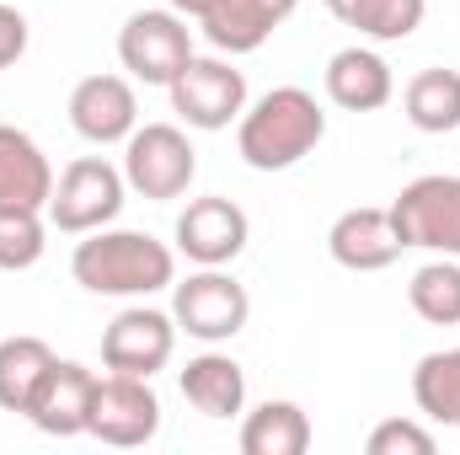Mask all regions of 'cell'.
I'll use <instances>...</instances> for the list:
<instances>
[{
  "instance_id": "obj_1",
  "label": "cell",
  "mask_w": 460,
  "mask_h": 455,
  "mask_svg": "<svg viewBox=\"0 0 460 455\" xmlns=\"http://www.w3.org/2000/svg\"><path fill=\"white\" fill-rule=\"evenodd\" d=\"M70 273L81 290L92 295H113V300H145L177 284V252L166 241H155L150 230H86L70 252Z\"/></svg>"
},
{
  "instance_id": "obj_2",
  "label": "cell",
  "mask_w": 460,
  "mask_h": 455,
  "mask_svg": "<svg viewBox=\"0 0 460 455\" xmlns=\"http://www.w3.org/2000/svg\"><path fill=\"white\" fill-rule=\"evenodd\" d=\"M327 139V113L305 86H273L235 118V150L252 172H289Z\"/></svg>"
},
{
  "instance_id": "obj_3",
  "label": "cell",
  "mask_w": 460,
  "mask_h": 455,
  "mask_svg": "<svg viewBox=\"0 0 460 455\" xmlns=\"http://www.w3.org/2000/svg\"><path fill=\"white\" fill-rule=\"evenodd\" d=\"M199 177V150L177 123H139L123 139V183L128 193L150 204H172L193 188Z\"/></svg>"
},
{
  "instance_id": "obj_4",
  "label": "cell",
  "mask_w": 460,
  "mask_h": 455,
  "mask_svg": "<svg viewBox=\"0 0 460 455\" xmlns=\"http://www.w3.org/2000/svg\"><path fill=\"white\" fill-rule=\"evenodd\" d=\"M123 199H128V183H123V166L102 161V156H75L59 177H54V199H49V226L65 230V236H86V230H102L123 215Z\"/></svg>"
},
{
  "instance_id": "obj_5",
  "label": "cell",
  "mask_w": 460,
  "mask_h": 455,
  "mask_svg": "<svg viewBox=\"0 0 460 455\" xmlns=\"http://www.w3.org/2000/svg\"><path fill=\"white\" fill-rule=\"evenodd\" d=\"M391 226L402 246L434 252V257H460V177L456 172H429L412 177L391 204Z\"/></svg>"
},
{
  "instance_id": "obj_6",
  "label": "cell",
  "mask_w": 460,
  "mask_h": 455,
  "mask_svg": "<svg viewBox=\"0 0 460 455\" xmlns=\"http://www.w3.org/2000/svg\"><path fill=\"white\" fill-rule=\"evenodd\" d=\"M172 322L177 333L199 343H230L235 333H246L252 322V295L246 284H235L226 268H199L182 284H172Z\"/></svg>"
},
{
  "instance_id": "obj_7",
  "label": "cell",
  "mask_w": 460,
  "mask_h": 455,
  "mask_svg": "<svg viewBox=\"0 0 460 455\" xmlns=\"http://www.w3.org/2000/svg\"><path fill=\"white\" fill-rule=\"evenodd\" d=\"M188 59H193V32H188V16H177L172 5L134 11L118 32V65L139 86H172Z\"/></svg>"
},
{
  "instance_id": "obj_8",
  "label": "cell",
  "mask_w": 460,
  "mask_h": 455,
  "mask_svg": "<svg viewBox=\"0 0 460 455\" xmlns=\"http://www.w3.org/2000/svg\"><path fill=\"white\" fill-rule=\"evenodd\" d=\"M166 92H172V113L182 118L188 129H204V134L230 129L235 118L246 113V76L230 59H220V54L215 59L193 54Z\"/></svg>"
},
{
  "instance_id": "obj_9",
  "label": "cell",
  "mask_w": 460,
  "mask_h": 455,
  "mask_svg": "<svg viewBox=\"0 0 460 455\" xmlns=\"http://www.w3.org/2000/svg\"><path fill=\"white\" fill-rule=\"evenodd\" d=\"M92 440L118 445V451H139L161 434V397L145 375H102L97 397H92Z\"/></svg>"
},
{
  "instance_id": "obj_10",
  "label": "cell",
  "mask_w": 460,
  "mask_h": 455,
  "mask_svg": "<svg viewBox=\"0 0 460 455\" xmlns=\"http://www.w3.org/2000/svg\"><path fill=\"white\" fill-rule=\"evenodd\" d=\"M172 236H177V252L188 263H199V268H230L246 252V241H252V220H246V210L235 199L209 193V199H188V210L177 215Z\"/></svg>"
},
{
  "instance_id": "obj_11",
  "label": "cell",
  "mask_w": 460,
  "mask_h": 455,
  "mask_svg": "<svg viewBox=\"0 0 460 455\" xmlns=\"http://www.w3.org/2000/svg\"><path fill=\"white\" fill-rule=\"evenodd\" d=\"M177 353V322L172 311H155V306H128L118 311L102 333V364L113 375H155L166 370Z\"/></svg>"
},
{
  "instance_id": "obj_12",
  "label": "cell",
  "mask_w": 460,
  "mask_h": 455,
  "mask_svg": "<svg viewBox=\"0 0 460 455\" xmlns=\"http://www.w3.org/2000/svg\"><path fill=\"white\" fill-rule=\"evenodd\" d=\"M97 370H86L81 359H54V370L43 375L32 407H27V424L54 434V440H75L86 434L92 424V397H97Z\"/></svg>"
},
{
  "instance_id": "obj_13",
  "label": "cell",
  "mask_w": 460,
  "mask_h": 455,
  "mask_svg": "<svg viewBox=\"0 0 460 455\" xmlns=\"http://www.w3.org/2000/svg\"><path fill=\"white\" fill-rule=\"evenodd\" d=\"M70 129L86 145H123L139 129V97L128 76H86L70 92Z\"/></svg>"
},
{
  "instance_id": "obj_14",
  "label": "cell",
  "mask_w": 460,
  "mask_h": 455,
  "mask_svg": "<svg viewBox=\"0 0 460 455\" xmlns=\"http://www.w3.org/2000/svg\"><path fill=\"white\" fill-rule=\"evenodd\" d=\"M327 252L332 263L348 268V273H380L391 268L407 246L391 226V210H375V204H358V210H343L332 230H327Z\"/></svg>"
},
{
  "instance_id": "obj_15",
  "label": "cell",
  "mask_w": 460,
  "mask_h": 455,
  "mask_svg": "<svg viewBox=\"0 0 460 455\" xmlns=\"http://www.w3.org/2000/svg\"><path fill=\"white\" fill-rule=\"evenodd\" d=\"M327 103L332 108H343V113H375V108H385L391 97H396V76H391V65L375 54V49H364V43H348L338 49L332 59H327Z\"/></svg>"
},
{
  "instance_id": "obj_16",
  "label": "cell",
  "mask_w": 460,
  "mask_h": 455,
  "mask_svg": "<svg viewBox=\"0 0 460 455\" xmlns=\"http://www.w3.org/2000/svg\"><path fill=\"white\" fill-rule=\"evenodd\" d=\"M49 199H54V166L43 145L27 129L0 123V210H49Z\"/></svg>"
},
{
  "instance_id": "obj_17",
  "label": "cell",
  "mask_w": 460,
  "mask_h": 455,
  "mask_svg": "<svg viewBox=\"0 0 460 455\" xmlns=\"http://www.w3.org/2000/svg\"><path fill=\"white\" fill-rule=\"evenodd\" d=\"M295 5L300 0H220L199 27H204V38L230 54V59H241V54H257L289 16H295Z\"/></svg>"
},
{
  "instance_id": "obj_18",
  "label": "cell",
  "mask_w": 460,
  "mask_h": 455,
  "mask_svg": "<svg viewBox=\"0 0 460 455\" xmlns=\"http://www.w3.org/2000/svg\"><path fill=\"white\" fill-rule=\"evenodd\" d=\"M177 386H182V397H188V407L193 413H204V418H235V413H246V370L230 359V353H199V359H188V370L177 375Z\"/></svg>"
},
{
  "instance_id": "obj_19",
  "label": "cell",
  "mask_w": 460,
  "mask_h": 455,
  "mask_svg": "<svg viewBox=\"0 0 460 455\" xmlns=\"http://www.w3.org/2000/svg\"><path fill=\"white\" fill-rule=\"evenodd\" d=\"M311 451V418L300 402L268 397L241 418V455H305Z\"/></svg>"
},
{
  "instance_id": "obj_20",
  "label": "cell",
  "mask_w": 460,
  "mask_h": 455,
  "mask_svg": "<svg viewBox=\"0 0 460 455\" xmlns=\"http://www.w3.org/2000/svg\"><path fill=\"white\" fill-rule=\"evenodd\" d=\"M402 113L418 134H456L460 129V70L429 65L402 86Z\"/></svg>"
},
{
  "instance_id": "obj_21",
  "label": "cell",
  "mask_w": 460,
  "mask_h": 455,
  "mask_svg": "<svg viewBox=\"0 0 460 455\" xmlns=\"http://www.w3.org/2000/svg\"><path fill=\"white\" fill-rule=\"evenodd\" d=\"M54 359H59V353H54L43 338H32V333L0 338V407L27 418V407H32L43 375L54 370Z\"/></svg>"
},
{
  "instance_id": "obj_22",
  "label": "cell",
  "mask_w": 460,
  "mask_h": 455,
  "mask_svg": "<svg viewBox=\"0 0 460 455\" xmlns=\"http://www.w3.org/2000/svg\"><path fill=\"white\" fill-rule=\"evenodd\" d=\"M322 5L343 27H353L358 38H375V43H402L429 16V0H322Z\"/></svg>"
},
{
  "instance_id": "obj_23",
  "label": "cell",
  "mask_w": 460,
  "mask_h": 455,
  "mask_svg": "<svg viewBox=\"0 0 460 455\" xmlns=\"http://www.w3.org/2000/svg\"><path fill=\"white\" fill-rule=\"evenodd\" d=\"M412 402L429 424L460 429V343L456 348H434L418 359L412 370Z\"/></svg>"
},
{
  "instance_id": "obj_24",
  "label": "cell",
  "mask_w": 460,
  "mask_h": 455,
  "mask_svg": "<svg viewBox=\"0 0 460 455\" xmlns=\"http://www.w3.org/2000/svg\"><path fill=\"white\" fill-rule=\"evenodd\" d=\"M407 306L429 327H460V257H434L407 279Z\"/></svg>"
},
{
  "instance_id": "obj_25",
  "label": "cell",
  "mask_w": 460,
  "mask_h": 455,
  "mask_svg": "<svg viewBox=\"0 0 460 455\" xmlns=\"http://www.w3.org/2000/svg\"><path fill=\"white\" fill-rule=\"evenodd\" d=\"M49 252V226L43 210H0V268L22 273L32 263H43Z\"/></svg>"
},
{
  "instance_id": "obj_26",
  "label": "cell",
  "mask_w": 460,
  "mask_h": 455,
  "mask_svg": "<svg viewBox=\"0 0 460 455\" xmlns=\"http://www.w3.org/2000/svg\"><path fill=\"white\" fill-rule=\"evenodd\" d=\"M364 451L369 455H434V434L418 418H385V424L369 429Z\"/></svg>"
},
{
  "instance_id": "obj_27",
  "label": "cell",
  "mask_w": 460,
  "mask_h": 455,
  "mask_svg": "<svg viewBox=\"0 0 460 455\" xmlns=\"http://www.w3.org/2000/svg\"><path fill=\"white\" fill-rule=\"evenodd\" d=\"M27 54V16L0 0V70H11Z\"/></svg>"
},
{
  "instance_id": "obj_28",
  "label": "cell",
  "mask_w": 460,
  "mask_h": 455,
  "mask_svg": "<svg viewBox=\"0 0 460 455\" xmlns=\"http://www.w3.org/2000/svg\"><path fill=\"white\" fill-rule=\"evenodd\" d=\"M166 5H172L177 16H188V22H204V16H209L220 0H166Z\"/></svg>"
}]
</instances>
